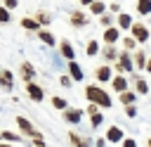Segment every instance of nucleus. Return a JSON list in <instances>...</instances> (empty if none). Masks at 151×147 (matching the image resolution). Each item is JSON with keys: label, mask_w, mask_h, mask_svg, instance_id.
<instances>
[{"label": "nucleus", "mask_w": 151, "mask_h": 147, "mask_svg": "<svg viewBox=\"0 0 151 147\" xmlns=\"http://www.w3.org/2000/svg\"><path fill=\"white\" fill-rule=\"evenodd\" d=\"M87 100L92 102V104H101V107H111V97L101 90V88H97V85H87Z\"/></svg>", "instance_id": "obj_1"}, {"label": "nucleus", "mask_w": 151, "mask_h": 147, "mask_svg": "<svg viewBox=\"0 0 151 147\" xmlns=\"http://www.w3.org/2000/svg\"><path fill=\"white\" fill-rule=\"evenodd\" d=\"M17 123H19V128H21L24 133H28V135H31L33 140H40V133H35V130H33V126L28 123V119H24V116H19V119H17Z\"/></svg>", "instance_id": "obj_2"}, {"label": "nucleus", "mask_w": 151, "mask_h": 147, "mask_svg": "<svg viewBox=\"0 0 151 147\" xmlns=\"http://www.w3.org/2000/svg\"><path fill=\"white\" fill-rule=\"evenodd\" d=\"M132 36H134V38H137L139 43H144V40L149 38V31H146V28H144L142 24H134V26H132Z\"/></svg>", "instance_id": "obj_3"}, {"label": "nucleus", "mask_w": 151, "mask_h": 147, "mask_svg": "<svg viewBox=\"0 0 151 147\" xmlns=\"http://www.w3.org/2000/svg\"><path fill=\"white\" fill-rule=\"evenodd\" d=\"M120 138H123V130H120L118 126H111L109 133H106V140H109V142H118Z\"/></svg>", "instance_id": "obj_4"}, {"label": "nucleus", "mask_w": 151, "mask_h": 147, "mask_svg": "<svg viewBox=\"0 0 151 147\" xmlns=\"http://www.w3.org/2000/svg\"><path fill=\"white\" fill-rule=\"evenodd\" d=\"M64 119H66L68 123H78V121H80V109H66Z\"/></svg>", "instance_id": "obj_5"}, {"label": "nucleus", "mask_w": 151, "mask_h": 147, "mask_svg": "<svg viewBox=\"0 0 151 147\" xmlns=\"http://www.w3.org/2000/svg\"><path fill=\"white\" fill-rule=\"evenodd\" d=\"M111 83H113V88H116L118 92H127V90H125V88H127V81H125L123 76H116V78H113Z\"/></svg>", "instance_id": "obj_6"}, {"label": "nucleus", "mask_w": 151, "mask_h": 147, "mask_svg": "<svg viewBox=\"0 0 151 147\" xmlns=\"http://www.w3.org/2000/svg\"><path fill=\"white\" fill-rule=\"evenodd\" d=\"M28 95H31L35 102H40V100H42V90H40L35 83H28Z\"/></svg>", "instance_id": "obj_7"}, {"label": "nucleus", "mask_w": 151, "mask_h": 147, "mask_svg": "<svg viewBox=\"0 0 151 147\" xmlns=\"http://www.w3.org/2000/svg\"><path fill=\"white\" fill-rule=\"evenodd\" d=\"M137 9H139V14H149L151 12V0H139L137 2Z\"/></svg>", "instance_id": "obj_8"}, {"label": "nucleus", "mask_w": 151, "mask_h": 147, "mask_svg": "<svg viewBox=\"0 0 151 147\" xmlns=\"http://www.w3.org/2000/svg\"><path fill=\"white\" fill-rule=\"evenodd\" d=\"M104 40H106V43H116V40H118V31H116V28H106Z\"/></svg>", "instance_id": "obj_9"}, {"label": "nucleus", "mask_w": 151, "mask_h": 147, "mask_svg": "<svg viewBox=\"0 0 151 147\" xmlns=\"http://www.w3.org/2000/svg\"><path fill=\"white\" fill-rule=\"evenodd\" d=\"M0 83L5 88H12V74L9 71H0Z\"/></svg>", "instance_id": "obj_10"}, {"label": "nucleus", "mask_w": 151, "mask_h": 147, "mask_svg": "<svg viewBox=\"0 0 151 147\" xmlns=\"http://www.w3.org/2000/svg\"><path fill=\"white\" fill-rule=\"evenodd\" d=\"M118 24H120V28H130V26H134L132 19H130L127 14H120V17H118Z\"/></svg>", "instance_id": "obj_11"}, {"label": "nucleus", "mask_w": 151, "mask_h": 147, "mask_svg": "<svg viewBox=\"0 0 151 147\" xmlns=\"http://www.w3.org/2000/svg\"><path fill=\"white\" fill-rule=\"evenodd\" d=\"M97 78H99V81H109V78H111V69H109V66H101V69L97 71Z\"/></svg>", "instance_id": "obj_12"}, {"label": "nucleus", "mask_w": 151, "mask_h": 147, "mask_svg": "<svg viewBox=\"0 0 151 147\" xmlns=\"http://www.w3.org/2000/svg\"><path fill=\"white\" fill-rule=\"evenodd\" d=\"M71 21H73L76 26H85V14H80V12H73V17H71Z\"/></svg>", "instance_id": "obj_13"}, {"label": "nucleus", "mask_w": 151, "mask_h": 147, "mask_svg": "<svg viewBox=\"0 0 151 147\" xmlns=\"http://www.w3.org/2000/svg\"><path fill=\"white\" fill-rule=\"evenodd\" d=\"M61 55H64L66 59H73V47H71L68 43H61Z\"/></svg>", "instance_id": "obj_14"}, {"label": "nucleus", "mask_w": 151, "mask_h": 147, "mask_svg": "<svg viewBox=\"0 0 151 147\" xmlns=\"http://www.w3.org/2000/svg\"><path fill=\"white\" fill-rule=\"evenodd\" d=\"M68 69H71V74L76 76V81H80V78H83V71H80V66H78L76 62H71V64H68Z\"/></svg>", "instance_id": "obj_15"}, {"label": "nucleus", "mask_w": 151, "mask_h": 147, "mask_svg": "<svg viewBox=\"0 0 151 147\" xmlns=\"http://www.w3.org/2000/svg\"><path fill=\"white\" fill-rule=\"evenodd\" d=\"M21 71H24V81H31L33 78V69H31V64H21Z\"/></svg>", "instance_id": "obj_16"}, {"label": "nucleus", "mask_w": 151, "mask_h": 147, "mask_svg": "<svg viewBox=\"0 0 151 147\" xmlns=\"http://www.w3.org/2000/svg\"><path fill=\"white\" fill-rule=\"evenodd\" d=\"M38 36H40V40H42V43H47V45H52V43H54V38H52V33H47V31H40Z\"/></svg>", "instance_id": "obj_17"}, {"label": "nucleus", "mask_w": 151, "mask_h": 147, "mask_svg": "<svg viewBox=\"0 0 151 147\" xmlns=\"http://www.w3.org/2000/svg\"><path fill=\"white\" fill-rule=\"evenodd\" d=\"M120 69H127V71L132 69V62H130V57H127V55H123V57H120Z\"/></svg>", "instance_id": "obj_18"}, {"label": "nucleus", "mask_w": 151, "mask_h": 147, "mask_svg": "<svg viewBox=\"0 0 151 147\" xmlns=\"http://www.w3.org/2000/svg\"><path fill=\"white\" fill-rule=\"evenodd\" d=\"M120 102H125V104L130 107V104L134 102V95H132V92H123V95H120Z\"/></svg>", "instance_id": "obj_19"}, {"label": "nucleus", "mask_w": 151, "mask_h": 147, "mask_svg": "<svg viewBox=\"0 0 151 147\" xmlns=\"http://www.w3.org/2000/svg\"><path fill=\"white\" fill-rule=\"evenodd\" d=\"M90 9H92V12H94V14H101V12H104V5H101V2H97V0H94V2H92V5H90Z\"/></svg>", "instance_id": "obj_20"}, {"label": "nucleus", "mask_w": 151, "mask_h": 147, "mask_svg": "<svg viewBox=\"0 0 151 147\" xmlns=\"http://www.w3.org/2000/svg\"><path fill=\"white\" fill-rule=\"evenodd\" d=\"M21 26H24V28H38V21H33V19H21Z\"/></svg>", "instance_id": "obj_21"}, {"label": "nucleus", "mask_w": 151, "mask_h": 147, "mask_svg": "<svg viewBox=\"0 0 151 147\" xmlns=\"http://www.w3.org/2000/svg\"><path fill=\"white\" fill-rule=\"evenodd\" d=\"M52 104H54V109H66V100H61V97H54Z\"/></svg>", "instance_id": "obj_22"}, {"label": "nucleus", "mask_w": 151, "mask_h": 147, "mask_svg": "<svg viewBox=\"0 0 151 147\" xmlns=\"http://www.w3.org/2000/svg\"><path fill=\"white\" fill-rule=\"evenodd\" d=\"M137 90H139V92H146V90H149V85H146L142 78H137Z\"/></svg>", "instance_id": "obj_23"}, {"label": "nucleus", "mask_w": 151, "mask_h": 147, "mask_svg": "<svg viewBox=\"0 0 151 147\" xmlns=\"http://www.w3.org/2000/svg\"><path fill=\"white\" fill-rule=\"evenodd\" d=\"M2 138L5 140H9V142H17V140H21L19 135H14V133H2Z\"/></svg>", "instance_id": "obj_24"}, {"label": "nucleus", "mask_w": 151, "mask_h": 147, "mask_svg": "<svg viewBox=\"0 0 151 147\" xmlns=\"http://www.w3.org/2000/svg\"><path fill=\"white\" fill-rule=\"evenodd\" d=\"M97 50H99L97 43H90V45H87V55H97Z\"/></svg>", "instance_id": "obj_25"}, {"label": "nucleus", "mask_w": 151, "mask_h": 147, "mask_svg": "<svg viewBox=\"0 0 151 147\" xmlns=\"http://www.w3.org/2000/svg\"><path fill=\"white\" fill-rule=\"evenodd\" d=\"M0 21H9V12L0 7Z\"/></svg>", "instance_id": "obj_26"}, {"label": "nucleus", "mask_w": 151, "mask_h": 147, "mask_svg": "<svg viewBox=\"0 0 151 147\" xmlns=\"http://www.w3.org/2000/svg\"><path fill=\"white\" fill-rule=\"evenodd\" d=\"M101 119H104L101 114H94V116H92V126H99V123H101Z\"/></svg>", "instance_id": "obj_27"}, {"label": "nucleus", "mask_w": 151, "mask_h": 147, "mask_svg": "<svg viewBox=\"0 0 151 147\" xmlns=\"http://www.w3.org/2000/svg\"><path fill=\"white\" fill-rule=\"evenodd\" d=\"M17 2H19V0H5V7L12 9V7H17Z\"/></svg>", "instance_id": "obj_28"}, {"label": "nucleus", "mask_w": 151, "mask_h": 147, "mask_svg": "<svg viewBox=\"0 0 151 147\" xmlns=\"http://www.w3.org/2000/svg\"><path fill=\"white\" fill-rule=\"evenodd\" d=\"M38 21H42V24H47V21H50V17H47V14H38Z\"/></svg>", "instance_id": "obj_29"}, {"label": "nucleus", "mask_w": 151, "mask_h": 147, "mask_svg": "<svg viewBox=\"0 0 151 147\" xmlns=\"http://www.w3.org/2000/svg\"><path fill=\"white\" fill-rule=\"evenodd\" d=\"M123 147H137V142H134V140H125V142H123Z\"/></svg>", "instance_id": "obj_30"}, {"label": "nucleus", "mask_w": 151, "mask_h": 147, "mask_svg": "<svg viewBox=\"0 0 151 147\" xmlns=\"http://www.w3.org/2000/svg\"><path fill=\"white\" fill-rule=\"evenodd\" d=\"M137 66H144V55H137Z\"/></svg>", "instance_id": "obj_31"}, {"label": "nucleus", "mask_w": 151, "mask_h": 147, "mask_svg": "<svg viewBox=\"0 0 151 147\" xmlns=\"http://www.w3.org/2000/svg\"><path fill=\"white\" fill-rule=\"evenodd\" d=\"M146 69H149V71H151V59H149V62H146Z\"/></svg>", "instance_id": "obj_32"}, {"label": "nucleus", "mask_w": 151, "mask_h": 147, "mask_svg": "<svg viewBox=\"0 0 151 147\" xmlns=\"http://www.w3.org/2000/svg\"><path fill=\"white\" fill-rule=\"evenodd\" d=\"M83 2H85V5H92V2H94V0H83Z\"/></svg>", "instance_id": "obj_33"}, {"label": "nucleus", "mask_w": 151, "mask_h": 147, "mask_svg": "<svg viewBox=\"0 0 151 147\" xmlns=\"http://www.w3.org/2000/svg\"><path fill=\"white\" fill-rule=\"evenodd\" d=\"M149 147H151V138H149Z\"/></svg>", "instance_id": "obj_34"}, {"label": "nucleus", "mask_w": 151, "mask_h": 147, "mask_svg": "<svg viewBox=\"0 0 151 147\" xmlns=\"http://www.w3.org/2000/svg\"><path fill=\"white\" fill-rule=\"evenodd\" d=\"M0 147H7V145H0Z\"/></svg>", "instance_id": "obj_35"}, {"label": "nucleus", "mask_w": 151, "mask_h": 147, "mask_svg": "<svg viewBox=\"0 0 151 147\" xmlns=\"http://www.w3.org/2000/svg\"><path fill=\"white\" fill-rule=\"evenodd\" d=\"M0 138H2V133H0Z\"/></svg>", "instance_id": "obj_36"}]
</instances>
